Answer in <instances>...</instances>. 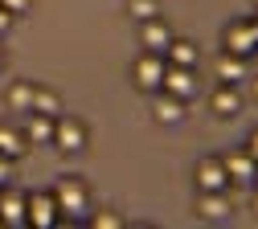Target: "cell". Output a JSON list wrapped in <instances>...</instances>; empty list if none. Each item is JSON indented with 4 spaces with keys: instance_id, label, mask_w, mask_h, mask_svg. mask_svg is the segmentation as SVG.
Returning a JSON list of instances; mask_svg holds the SVG:
<instances>
[{
    "instance_id": "1",
    "label": "cell",
    "mask_w": 258,
    "mask_h": 229,
    "mask_svg": "<svg viewBox=\"0 0 258 229\" xmlns=\"http://www.w3.org/2000/svg\"><path fill=\"white\" fill-rule=\"evenodd\" d=\"M53 201H57V213H66V217H82V213L90 209V192H86L82 180L66 176V180L53 188Z\"/></svg>"
},
{
    "instance_id": "2",
    "label": "cell",
    "mask_w": 258,
    "mask_h": 229,
    "mask_svg": "<svg viewBox=\"0 0 258 229\" xmlns=\"http://www.w3.org/2000/svg\"><path fill=\"white\" fill-rule=\"evenodd\" d=\"M164 70H168V57L164 53H140L136 65H132L140 90H160V86H164Z\"/></svg>"
},
{
    "instance_id": "3",
    "label": "cell",
    "mask_w": 258,
    "mask_h": 229,
    "mask_svg": "<svg viewBox=\"0 0 258 229\" xmlns=\"http://www.w3.org/2000/svg\"><path fill=\"white\" fill-rule=\"evenodd\" d=\"M86 123L74 119V115H57V127H53V147L57 151H82L86 147Z\"/></svg>"
},
{
    "instance_id": "4",
    "label": "cell",
    "mask_w": 258,
    "mask_h": 229,
    "mask_svg": "<svg viewBox=\"0 0 258 229\" xmlns=\"http://www.w3.org/2000/svg\"><path fill=\"white\" fill-rule=\"evenodd\" d=\"M172 25L164 21V17H152V21H140V45L148 49V53H168V45H172Z\"/></svg>"
},
{
    "instance_id": "5",
    "label": "cell",
    "mask_w": 258,
    "mask_h": 229,
    "mask_svg": "<svg viewBox=\"0 0 258 229\" xmlns=\"http://www.w3.org/2000/svg\"><path fill=\"white\" fill-rule=\"evenodd\" d=\"M221 168H225V176H230V184H254L258 180V160L242 147V151H230L221 160Z\"/></svg>"
},
{
    "instance_id": "6",
    "label": "cell",
    "mask_w": 258,
    "mask_h": 229,
    "mask_svg": "<svg viewBox=\"0 0 258 229\" xmlns=\"http://www.w3.org/2000/svg\"><path fill=\"white\" fill-rule=\"evenodd\" d=\"M25 213H29V225H33V229H49V225H57V201H53V192L25 196Z\"/></svg>"
},
{
    "instance_id": "7",
    "label": "cell",
    "mask_w": 258,
    "mask_h": 229,
    "mask_svg": "<svg viewBox=\"0 0 258 229\" xmlns=\"http://www.w3.org/2000/svg\"><path fill=\"white\" fill-rule=\"evenodd\" d=\"M254 49H258V25H254V21H238V25L225 29V53L246 57V53H254Z\"/></svg>"
},
{
    "instance_id": "8",
    "label": "cell",
    "mask_w": 258,
    "mask_h": 229,
    "mask_svg": "<svg viewBox=\"0 0 258 229\" xmlns=\"http://www.w3.org/2000/svg\"><path fill=\"white\" fill-rule=\"evenodd\" d=\"M160 90H168L172 98H184V103H188V98L197 94V78H192L188 65H168V70H164V86H160Z\"/></svg>"
},
{
    "instance_id": "9",
    "label": "cell",
    "mask_w": 258,
    "mask_h": 229,
    "mask_svg": "<svg viewBox=\"0 0 258 229\" xmlns=\"http://www.w3.org/2000/svg\"><path fill=\"white\" fill-rule=\"evenodd\" d=\"M0 225H9V229H21L29 225V213H25V196L21 192H0Z\"/></svg>"
},
{
    "instance_id": "10",
    "label": "cell",
    "mask_w": 258,
    "mask_h": 229,
    "mask_svg": "<svg viewBox=\"0 0 258 229\" xmlns=\"http://www.w3.org/2000/svg\"><path fill=\"white\" fill-rule=\"evenodd\" d=\"M53 127H57V119L29 111V123H25V139H29V147H45V143H53Z\"/></svg>"
},
{
    "instance_id": "11",
    "label": "cell",
    "mask_w": 258,
    "mask_h": 229,
    "mask_svg": "<svg viewBox=\"0 0 258 229\" xmlns=\"http://www.w3.org/2000/svg\"><path fill=\"white\" fill-rule=\"evenodd\" d=\"M225 184H230V176H225L221 160H201L197 164V188L201 192H221Z\"/></svg>"
},
{
    "instance_id": "12",
    "label": "cell",
    "mask_w": 258,
    "mask_h": 229,
    "mask_svg": "<svg viewBox=\"0 0 258 229\" xmlns=\"http://www.w3.org/2000/svg\"><path fill=\"white\" fill-rule=\"evenodd\" d=\"M152 115H156V123H164V127H168V123H180V119H184V98H172V94L164 90V94L156 98Z\"/></svg>"
},
{
    "instance_id": "13",
    "label": "cell",
    "mask_w": 258,
    "mask_h": 229,
    "mask_svg": "<svg viewBox=\"0 0 258 229\" xmlns=\"http://www.w3.org/2000/svg\"><path fill=\"white\" fill-rule=\"evenodd\" d=\"M217 78H221L225 86H238V82H246V57H238V53H225V57L217 61Z\"/></svg>"
},
{
    "instance_id": "14",
    "label": "cell",
    "mask_w": 258,
    "mask_h": 229,
    "mask_svg": "<svg viewBox=\"0 0 258 229\" xmlns=\"http://www.w3.org/2000/svg\"><path fill=\"white\" fill-rule=\"evenodd\" d=\"M25 151H29V139H25V131L0 127V156H9V160H21Z\"/></svg>"
},
{
    "instance_id": "15",
    "label": "cell",
    "mask_w": 258,
    "mask_h": 229,
    "mask_svg": "<svg viewBox=\"0 0 258 229\" xmlns=\"http://www.w3.org/2000/svg\"><path fill=\"white\" fill-rule=\"evenodd\" d=\"M168 65H188V70H192V65H197V45H192V41H180V37H172V45H168Z\"/></svg>"
},
{
    "instance_id": "16",
    "label": "cell",
    "mask_w": 258,
    "mask_h": 229,
    "mask_svg": "<svg viewBox=\"0 0 258 229\" xmlns=\"http://www.w3.org/2000/svg\"><path fill=\"white\" fill-rule=\"evenodd\" d=\"M197 213L201 217H225V213H230V201H225V188L221 192H201V205H197Z\"/></svg>"
},
{
    "instance_id": "17",
    "label": "cell",
    "mask_w": 258,
    "mask_h": 229,
    "mask_svg": "<svg viewBox=\"0 0 258 229\" xmlns=\"http://www.w3.org/2000/svg\"><path fill=\"white\" fill-rule=\"evenodd\" d=\"M29 111H37V115H49V119H57L61 115V98L53 94V90H33V107H29Z\"/></svg>"
},
{
    "instance_id": "18",
    "label": "cell",
    "mask_w": 258,
    "mask_h": 229,
    "mask_svg": "<svg viewBox=\"0 0 258 229\" xmlns=\"http://www.w3.org/2000/svg\"><path fill=\"white\" fill-rule=\"evenodd\" d=\"M238 107H242L238 86H221V90L213 94V111H217V115H238Z\"/></svg>"
},
{
    "instance_id": "19",
    "label": "cell",
    "mask_w": 258,
    "mask_h": 229,
    "mask_svg": "<svg viewBox=\"0 0 258 229\" xmlns=\"http://www.w3.org/2000/svg\"><path fill=\"white\" fill-rule=\"evenodd\" d=\"M33 90H37L33 82H17V86L9 90V107H13V111H29V107H33Z\"/></svg>"
},
{
    "instance_id": "20",
    "label": "cell",
    "mask_w": 258,
    "mask_h": 229,
    "mask_svg": "<svg viewBox=\"0 0 258 229\" xmlns=\"http://www.w3.org/2000/svg\"><path fill=\"white\" fill-rule=\"evenodd\" d=\"M127 13L136 21H152V17H160V5L156 0H127Z\"/></svg>"
},
{
    "instance_id": "21",
    "label": "cell",
    "mask_w": 258,
    "mask_h": 229,
    "mask_svg": "<svg viewBox=\"0 0 258 229\" xmlns=\"http://www.w3.org/2000/svg\"><path fill=\"white\" fill-rule=\"evenodd\" d=\"M90 225H94V229H119V225H123V217H115V213H103V217H94Z\"/></svg>"
},
{
    "instance_id": "22",
    "label": "cell",
    "mask_w": 258,
    "mask_h": 229,
    "mask_svg": "<svg viewBox=\"0 0 258 229\" xmlns=\"http://www.w3.org/2000/svg\"><path fill=\"white\" fill-rule=\"evenodd\" d=\"M0 9H9V13L17 17V13H25V9H29V0H0Z\"/></svg>"
},
{
    "instance_id": "23",
    "label": "cell",
    "mask_w": 258,
    "mask_h": 229,
    "mask_svg": "<svg viewBox=\"0 0 258 229\" xmlns=\"http://www.w3.org/2000/svg\"><path fill=\"white\" fill-rule=\"evenodd\" d=\"M9 21H13V13H9V9H0V37L9 33Z\"/></svg>"
},
{
    "instance_id": "24",
    "label": "cell",
    "mask_w": 258,
    "mask_h": 229,
    "mask_svg": "<svg viewBox=\"0 0 258 229\" xmlns=\"http://www.w3.org/2000/svg\"><path fill=\"white\" fill-rule=\"evenodd\" d=\"M9 164H13L9 156H0V184H5V180H9Z\"/></svg>"
},
{
    "instance_id": "25",
    "label": "cell",
    "mask_w": 258,
    "mask_h": 229,
    "mask_svg": "<svg viewBox=\"0 0 258 229\" xmlns=\"http://www.w3.org/2000/svg\"><path fill=\"white\" fill-rule=\"evenodd\" d=\"M246 151H250V156L258 160V131H254V135H250V147H246Z\"/></svg>"
},
{
    "instance_id": "26",
    "label": "cell",
    "mask_w": 258,
    "mask_h": 229,
    "mask_svg": "<svg viewBox=\"0 0 258 229\" xmlns=\"http://www.w3.org/2000/svg\"><path fill=\"white\" fill-rule=\"evenodd\" d=\"M254 94H258V78H254Z\"/></svg>"
},
{
    "instance_id": "27",
    "label": "cell",
    "mask_w": 258,
    "mask_h": 229,
    "mask_svg": "<svg viewBox=\"0 0 258 229\" xmlns=\"http://www.w3.org/2000/svg\"><path fill=\"white\" fill-rule=\"evenodd\" d=\"M0 61H5V53H0Z\"/></svg>"
},
{
    "instance_id": "28",
    "label": "cell",
    "mask_w": 258,
    "mask_h": 229,
    "mask_svg": "<svg viewBox=\"0 0 258 229\" xmlns=\"http://www.w3.org/2000/svg\"><path fill=\"white\" fill-rule=\"evenodd\" d=\"M254 5H258V0H254Z\"/></svg>"
},
{
    "instance_id": "29",
    "label": "cell",
    "mask_w": 258,
    "mask_h": 229,
    "mask_svg": "<svg viewBox=\"0 0 258 229\" xmlns=\"http://www.w3.org/2000/svg\"><path fill=\"white\" fill-rule=\"evenodd\" d=\"M254 25H258V21H254Z\"/></svg>"
}]
</instances>
